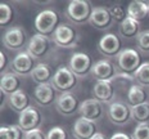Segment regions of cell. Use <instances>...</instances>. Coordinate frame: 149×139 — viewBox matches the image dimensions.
Here are the masks:
<instances>
[{"label": "cell", "mask_w": 149, "mask_h": 139, "mask_svg": "<svg viewBox=\"0 0 149 139\" xmlns=\"http://www.w3.org/2000/svg\"><path fill=\"white\" fill-rule=\"evenodd\" d=\"M141 64V55L136 49L125 48L117 57V71L122 75L134 76Z\"/></svg>", "instance_id": "1"}, {"label": "cell", "mask_w": 149, "mask_h": 139, "mask_svg": "<svg viewBox=\"0 0 149 139\" xmlns=\"http://www.w3.org/2000/svg\"><path fill=\"white\" fill-rule=\"evenodd\" d=\"M59 15L54 9H44L35 18V29L37 34L50 38L59 26Z\"/></svg>", "instance_id": "2"}, {"label": "cell", "mask_w": 149, "mask_h": 139, "mask_svg": "<svg viewBox=\"0 0 149 139\" xmlns=\"http://www.w3.org/2000/svg\"><path fill=\"white\" fill-rule=\"evenodd\" d=\"M93 13V8L89 1L86 0H72L66 8L67 20L74 24H84L90 21Z\"/></svg>", "instance_id": "3"}, {"label": "cell", "mask_w": 149, "mask_h": 139, "mask_svg": "<svg viewBox=\"0 0 149 139\" xmlns=\"http://www.w3.org/2000/svg\"><path fill=\"white\" fill-rule=\"evenodd\" d=\"M52 40L57 46L63 49H73L79 45L80 35L71 24L61 23L55 32L53 34Z\"/></svg>", "instance_id": "4"}, {"label": "cell", "mask_w": 149, "mask_h": 139, "mask_svg": "<svg viewBox=\"0 0 149 139\" xmlns=\"http://www.w3.org/2000/svg\"><path fill=\"white\" fill-rule=\"evenodd\" d=\"M52 85L61 94L71 93L77 85V77L74 76V73L70 70L68 66H61L55 71L54 77L52 80Z\"/></svg>", "instance_id": "5"}, {"label": "cell", "mask_w": 149, "mask_h": 139, "mask_svg": "<svg viewBox=\"0 0 149 139\" xmlns=\"http://www.w3.org/2000/svg\"><path fill=\"white\" fill-rule=\"evenodd\" d=\"M93 66H94V63H93L91 57L88 53H84V52H74L68 61L70 70L79 79L88 77L89 73H91Z\"/></svg>", "instance_id": "6"}, {"label": "cell", "mask_w": 149, "mask_h": 139, "mask_svg": "<svg viewBox=\"0 0 149 139\" xmlns=\"http://www.w3.org/2000/svg\"><path fill=\"white\" fill-rule=\"evenodd\" d=\"M97 49L100 54H103L107 58L118 57L122 49V41L118 38V35L113 32H105L98 41Z\"/></svg>", "instance_id": "7"}, {"label": "cell", "mask_w": 149, "mask_h": 139, "mask_svg": "<svg viewBox=\"0 0 149 139\" xmlns=\"http://www.w3.org/2000/svg\"><path fill=\"white\" fill-rule=\"evenodd\" d=\"M3 44L9 50H22L26 46V44H29L24 29L21 26H13L10 29H8L5 31L4 36H3Z\"/></svg>", "instance_id": "8"}, {"label": "cell", "mask_w": 149, "mask_h": 139, "mask_svg": "<svg viewBox=\"0 0 149 139\" xmlns=\"http://www.w3.org/2000/svg\"><path fill=\"white\" fill-rule=\"evenodd\" d=\"M53 40L48 36L35 34L32 38L30 39L29 44H27V53H29L33 59H42L45 58L48 53L50 52Z\"/></svg>", "instance_id": "9"}, {"label": "cell", "mask_w": 149, "mask_h": 139, "mask_svg": "<svg viewBox=\"0 0 149 139\" xmlns=\"http://www.w3.org/2000/svg\"><path fill=\"white\" fill-rule=\"evenodd\" d=\"M42 122V115L36 107L31 106L18 117V126L22 129L23 133H29L36 129H40Z\"/></svg>", "instance_id": "10"}, {"label": "cell", "mask_w": 149, "mask_h": 139, "mask_svg": "<svg viewBox=\"0 0 149 139\" xmlns=\"http://www.w3.org/2000/svg\"><path fill=\"white\" fill-rule=\"evenodd\" d=\"M36 67L35 59H33L27 52H19L13 61L10 62V70L12 72L15 73L17 76H31L33 68Z\"/></svg>", "instance_id": "11"}, {"label": "cell", "mask_w": 149, "mask_h": 139, "mask_svg": "<svg viewBox=\"0 0 149 139\" xmlns=\"http://www.w3.org/2000/svg\"><path fill=\"white\" fill-rule=\"evenodd\" d=\"M107 116L109 121L114 125H125L132 119L131 117V107L123 102H116L109 104L107 111Z\"/></svg>", "instance_id": "12"}, {"label": "cell", "mask_w": 149, "mask_h": 139, "mask_svg": "<svg viewBox=\"0 0 149 139\" xmlns=\"http://www.w3.org/2000/svg\"><path fill=\"white\" fill-rule=\"evenodd\" d=\"M91 75L97 81H113L117 77V67L109 59H99L94 63Z\"/></svg>", "instance_id": "13"}, {"label": "cell", "mask_w": 149, "mask_h": 139, "mask_svg": "<svg viewBox=\"0 0 149 139\" xmlns=\"http://www.w3.org/2000/svg\"><path fill=\"white\" fill-rule=\"evenodd\" d=\"M80 117L90 120L93 122H98L104 115V107L102 102L97 101L95 98H90L81 102V106L79 110Z\"/></svg>", "instance_id": "14"}, {"label": "cell", "mask_w": 149, "mask_h": 139, "mask_svg": "<svg viewBox=\"0 0 149 139\" xmlns=\"http://www.w3.org/2000/svg\"><path fill=\"white\" fill-rule=\"evenodd\" d=\"M54 106L61 115L72 116L73 113H76V111L80 110L81 103H80L79 99L74 97L72 93H62V94L58 95Z\"/></svg>", "instance_id": "15"}, {"label": "cell", "mask_w": 149, "mask_h": 139, "mask_svg": "<svg viewBox=\"0 0 149 139\" xmlns=\"http://www.w3.org/2000/svg\"><path fill=\"white\" fill-rule=\"evenodd\" d=\"M113 18L109 12V8L105 7H95L93 8V13L90 17L89 23L99 31H107L113 24Z\"/></svg>", "instance_id": "16"}, {"label": "cell", "mask_w": 149, "mask_h": 139, "mask_svg": "<svg viewBox=\"0 0 149 139\" xmlns=\"http://www.w3.org/2000/svg\"><path fill=\"white\" fill-rule=\"evenodd\" d=\"M57 98V90L53 88L52 84L36 85V88L33 89V99L41 107H49L53 103L55 104Z\"/></svg>", "instance_id": "17"}, {"label": "cell", "mask_w": 149, "mask_h": 139, "mask_svg": "<svg viewBox=\"0 0 149 139\" xmlns=\"http://www.w3.org/2000/svg\"><path fill=\"white\" fill-rule=\"evenodd\" d=\"M116 89L113 81H97L93 86V98L102 103H113Z\"/></svg>", "instance_id": "18"}, {"label": "cell", "mask_w": 149, "mask_h": 139, "mask_svg": "<svg viewBox=\"0 0 149 139\" xmlns=\"http://www.w3.org/2000/svg\"><path fill=\"white\" fill-rule=\"evenodd\" d=\"M97 133V122H93L84 117H79L73 124L72 134L76 139H91Z\"/></svg>", "instance_id": "19"}, {"label": "cell", "mask_w": 149, "mask_h": 139, "mask_svg": "<svg viewBox=\"0 0 149 139\" xmlns=\"http://www.w3.org/2000/svg\"><path fill=\"white\" fill-rule=\"evenodd\" d=\"M8 104L14 112L22 113L23 111H26L29 107H31V101H30V97L27 95V93L23 89H21V90L9 95Z\"/></svg>", "instance_id": "20"}, {"label": "cell", "mask_w": 149, "mask_h": 139, "mask_svg": "<svg viewBox=\"0 0 149 139\" xmlns=\"http://www.w3.org/2000/svg\"><path fill=\"white\" fill-rule=\"evenodd\" d=\"M54 71L49 64L46 63H39L36 64V67L33 68L32 73H31V79L33 80V82H36L37 85L42 84H52V80L54 77Z\"/></svg>", "instance_id": "21"}, {"label": "cell", "mask_w": 149, "mask_h": 139, "mask_svg": "<svg viewBox=\"0 0 149 139\" xmlns=\"http://www.w3.org/2000/svg\"><path fill=\"white\" fill-rule=\"evenodd\" d=\"M0 90L8 97L13 93L21 90L19 77L13 72H5L4 75H1V79H0Z\"/></svg>", "instance_id": "22"}, {"label": "cell", "mask_w": 149, "mask_h": 139, "mask_svg": "<svg viewBox=\"0 0 149 139\" xmlns=\"http://www.w3.org/2000/svg\"><path fill=\"white\" fill-rule=\"evenodd\" d=\"M118 32L123 39L126 40H132V39H138V36L140 35V23L136 22L135 20L127 17L125 21L120 23L118 26Z\"/></svg>", "instance_id": "23"}, {"label": "cell", "mask_w": 149, "mask_h": 139, "mask_svg": "<svg viewBox=\"0 0 149 139\" xmlns=\"http://www.w3.org/2000/svg\"><path fill=\"white\" fill-rule=\"evenodd\" d=\"M127 17L140 23L149 17V4L144 1H132L127 7Z\"/></svg>", "instance_id": "24"}, {"label": "cell", "mask_w": 149, "mask_h": 139, "mask_svg": "<svg viewBox=\"0 0 149 139\" xmlns=\"http://www.w3.org/2000/svg\"><path fill=\"white\" fill-rule=\"evenodd\" d=\"M148 99V95L147 92L143 86L135 84L131 85L127 92V104L130 107H136V106H140L143 103H147Z\"/></svg>", "instance_id": "25"}, {"label": "cell", "mask_w": 149, "mask_h": 139, "mask_svg": "<svg viewBox=\"0 0 149 139\" xmlns=\"http://www.w3.org/2000/svg\"><path fill=\"white\" fill-rule=\"evenodd\" d=\"M131 117L138 125L149 124V103L148 102L140 104V106L131 107Z\"/></svg>", "instance_id": "26"}, {"label": "cell", "mask_w": 149, "mask_h": 139, "mask_svg": "<svg viewBox=\"0 0 149 139\" xmlns=\"http://www.w3.org/2000/svg\"><path fill=\"white\" fill-rule=\"evenodd\" d=\"M132 77L138 85L143 88H149V62H144Z\"/></svg>", "instance_id": "27"}, {"label": "cell", "mask_w": 149, "mask_h": 139, "mask_svg": "<svg viewBox=\"0 0 149 139\" xmlns=\"http://www.w3.org/2000/svg\"><path fill=\"white\" fill-rule=\"evenodd\" d=\"M12 18H13V9H12V7L7 3H1L0 4V26L5 27L7 24H9Z\"/></svg>", "instance_id": "28"}, {"label": "cell", "mask_w": 149, "mask_h": 139, "mask_svg": "<svg viewBox=\"0 0 149 139\" xmlns=\"http://www.w3.org/2000/svg\"><path fill=\"white\" fill-rule=\"evenodd\" d=\"M109 12L112 14L113 21H116L118 23H121L122 21H125L127 18V9H125L123 5H120V4L112 5V7H109Z\"/></svg>", "instance_id": "29"}, {"label": "cell", "mask_w": 149, "mask_h": 139, "mask_svg": "<svg viewBox=\"0 0 149 139\" xmlns=\"http://www.w3.org/2000/svg\"><path fill=\"white\" fill-rule=\"evenodd\" d=\"M136 45L138 49L144 53H149V30L141 31L140 35L136 39Z\"/></svg>", "instance_id": "30"}, {"label": "cell", "mask_w": 149, "mask_h": 139, "mask_svg": "<svg viewBox=\"0 0 149 139\" xmlns=\"http://www.w3.org/2000/svg\"><path fill=\"white\" fill-rule=\"evenodd\" d=\"M46 139H68V134L62 126H53L46 133Z\"/></svg>", "instance_id": "31"}, {"label": "cell", "mask_w": 149, "mask_h": 139, "mask_svg": "<svg viewBox=\"0 0 149 139\" xmlns=\"http://www.w3.org/2000/svg\"><path fill=\"white\" fill-rule=\"evenodd\" d=\"M131 137L132 139H149V124L136 125Z\"/></svg>", "instance_id": "32"}, {"label": "cell", "mask_w": 149, "mask_h": 139, "mask_svg": "<svg viewBox=\"0 0 149 139\" xmlns=\"http://www.w3.org/2000/svg\"><path fill=\"white\" fill-rule=\"evenodd\" d=\"M9 137L10 139H24V133L18 125H10L8 126Z\"/></svg>", "instance_id": "33"}, {"label": "cell", "mask_w": 149, "mask_h": 139, "mask_svg": "<svg viewBox=\"0 0 149 139\" xmlns=\"http://www.w3.org/2000/svg\"><path fill=\"white\" fill-rule=\"evenodd\" d=\"M24 139H46V134L41 129H36V130L24 133Z\"/></svg>", "instance_id": "34"}, {"label": "cell", "mask_w": 149, "mask_h": 139, "mask_svg": "<svg viewBox=\"0 0 149 139\" xmlns=\"http://www.w3.org/2000/svg\"><path fill=\"white\" fill-rule=\"evenodd\" d=\"M7 64H8V58L7 55H5V53H0V70H1V73L5 71V68H7Z\"/></svg>", "instance_id": "35"}, {"label": "cell", "mask_w": 149, "mask_h": 139, "mask_svg": "<svg viewBox=\"0 0 149 139\" xmlns=\"http://www.w3.org/2000/svg\"><path fill=\"white\" fill-rule=\"evenodd\" d=\"M109 139H132V137L131 135H129V134H126V133L117 131V133H114Z\"/></svg>", "instance_id": "36"}, {"label": "cell", "mask_w": 149, "mask_h": 139, "mask_svg": "<svg viewBox=\"0 0 149 139\" xmlns=\"http://www.w3.org/2000/svg\"><path fill=\"white\" fill-rule=\"evenodd\" d=\"M0 139H10L8 131V126H1L0 128Z\"/></svg>", "instance_id": "37"}, {"label": "cell", "mask_w": 149, "mask_h": 139, "mask_svg": "<svg viewBox=\"0 0 149 139\" xmlns=\"http://www.w3.org/2000/svg\"><path fill=\"white\" fill-rule=\"evenodd\" d=\"M91 139H108V138L105 137V135L103 134V133H99V131H98L97 134H95V135H94V137H93Z\"/></svg>", "instance_id": "38"}]
</instances>
